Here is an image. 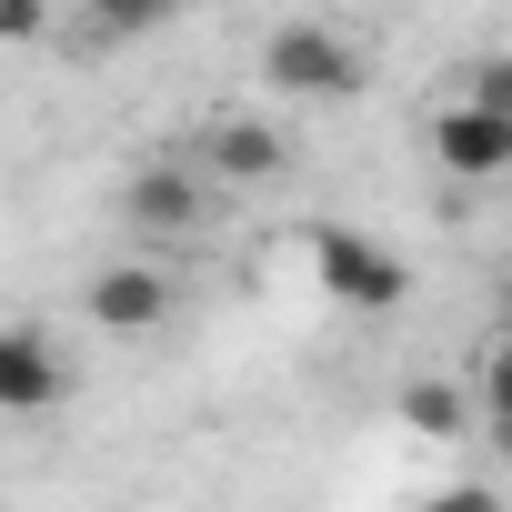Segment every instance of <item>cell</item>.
<instances>
[{
	"instance_id": "cell-5",
	"label": "cell",
	"mask_w": 512,
	"mask_h": 512,
	"mask_svg": "<svg viewBox=\"0 0 512 512\" xmlns=\"http://www.w3.org/2000/svg\"><path fill=\"white\" fill-rule=\"evenodd\" d=\"M61 392H71L61 342L31 332V322H0V412H51Z\"/></svg>"
},
{
	"instance_id": "cell-7",
	"label": "cell",
	"mask_w": 512,
	"mask_h": 512,
	"mask_svg": "<svg viewBox=\"0 0 512 512\" xmlns=\"http://www.w3.org/2000/svg\"><path fill=\"white\" fill-rule=\"evenodd\" d=\"M201 171L211 181H282L292 171V141L272 121H211L201 131Z\"/></svg>"
},
{
	"instance_id": "cell-8",
	"label": "cell",
	"mask_w": 512,
	"mask_h": 512,
	"mask_svg": "<svg viewBox=\"0 0 512 512\" xmlns=\"http://www.w3.org/2000/svg\"><path fill=\"white\" fill-rule=\"evenodd\" d=\"M402 422L432 432V442H452V432L472 422V402H462V382H412V392H402Z\"/></svg>"
},
{
	"instance_id": "cell-11",
	"label": "cell",
	"mask_w": 512,
	"mask_h": 512,
	"mask_svg": "<svg viewBox=\"0 0 512 512\" xmlns=\"http://www.w3.org/2000/svg\"><path fill=\"white\" fill-rule=\"evenodd\" d=\"M422 512H502V502H492V482H452V492H432Z\"/></svg>"
},
{
	"instance_id": "cell-3",
	"label": "cell",
	"mask_w": 512,
	"mask_h": 512,
	"mask_svg": "<svg viewBox=\"0 0 512 512\" xmlns=\"http://www.w3.org/2000/svg\"><path fill=\"white\" fill-rule=\"evenodd\" d=\"M121 221H131L141 241H201V231H211V191H201L191 161H151V171L121 181Z\"/></svg>"
},
{
	"instance_id": "cell-1",
	"label": "cell",
	"mask_w": 512,
	"mask_h": 512,
	"mask_svg": "<svg viewBox=\"0 0 512 512\" xmlns=\"http://www.w3.org/2000/svg\"><path fill=\"white\" fill-rule=\"evenodd\" d=\"M262 81L292 91V101H352V91H362V61H352L342 31H322V21H282V31L262 41Z\"/></svg>"
},
{
	"instance_id": "cell-4",
	"label": "cell",
	"mask_w": 512,
	"mask_h": 512,
	"mask_svg": "<svg viewBox=\"0 0 512 512\" xmlns=\"http://www.w3.org/2000/svg\"><path fill=\"white\" fill-rule=\"evenodd\" d=\"M432 161H442L452 181H502V171H512V111L442 101V111H432Z\"/></svg>"
},
{
	"instance_id": "cell-9",
	"label": "cell",
	"mask_w": 512,
	"mask_h": 512,
	"mask_svg": "<svg viewBox=\"0 0 512 512\" xmlns=\"http://www.w3.org/2000/svg\"><path fill=\"white\" fill-rule=\"evenodd\" d=\"M81 11H91V31H101V41H141V31H161V21H171V0H81Z\"/></svg>"
},
{
	"instance_id": "cell-2",
	"label": "cell",
	"mask_w": 512,
	"mask_h": 512,
	"mask_svg": "<svg viewBox=\"0 0 512 512\" xmlns=\"http://www.w3.org/2000/svg\"><path fill=\"white\" fill-rule=\"evenodd\" d=\"M312 282H322L342 312H402V302H412V272L392 262L382 241H362V231H322V241H312Z\"/></svg>"
},
{
	"instance_id": "cell-12",
	"label": "cell",
	"mask_w": 512,
	"mask_h": 512,
	"mask_svg": "<svg viewBox=\"0 0 512 512\" xmlns=\"http://www.w3.org/2000/svg\"><path fill=\"white\" fill-rule=\"evenodd\" d=\"M41 21H51L41 0H0V41H41Z\"/></svg>"
},
{
	"instance_id": "cell-10",
	"label": "cell",
	"mask_w": 512,
	"mask_h": 512,
	"mask_svg": "<svg viewBox=\"0 0 512 512\" xmlns=\"http://www.w3.org/2000/svg\"><path fill=\"white\" fill-rule=\"evenodd\" d=\"M472 101H482V111H512V61H482V71H472Z\"/></svg>"
},
{
	"instance_id": "cell-6",
	"label": "cell",
	"mask_w": 512,
	"mask_h": 512,
	"mask_svg": "<svg viewBox=\"0 0 512 512\" xmlns=\"http://www.w3.org/2000/svg\"><path fill=\"white\" fill-rule=\"evenodd\" d=\"M171 302H181V282L151 272V262H111V272H91V322H101V332H161Z\"/></svg>"
}]
</instances>
